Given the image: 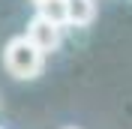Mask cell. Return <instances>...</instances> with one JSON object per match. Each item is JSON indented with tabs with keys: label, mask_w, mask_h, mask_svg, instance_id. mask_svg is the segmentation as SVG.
Masks as SVG:
<instances>
[{
	"label": "cell",
	"mask_w": 132,
	"mask_h": 129,
	"mask_svg": "<svg viewBox=\"0 0 132 129\" xmlns=\"http://www.w3.org/2000/svg\"><path fill=\"white\" fill-rule=\"evenodd\" d=\"M24 36L42 51V54H51V51H57V45H60V27L51 24V21H45L42 15H33L30 18Z\"/></svg>",
	"instance_id": "7a4b0ae2"
},
{
	"label": "cell",
	"mask_w": 132,
	"mask_h": 129,
	"mask_svg": "<svg viewBox=\"0 0 132 129\" xmlns=\"http://www.w3.org/2000/svg\"><path fill=\"white\" fill-rule=\"evenodd\" d=\"M36 15H42L45 21H51V24H66V0H42V3H36Z\"/></svg>",
	"instance_id": "277c9868"
},
{
	"label": "cell",
	"mask_w": 132,
	"mask_h": 129,
	"mask_svg": "<svg viewBox=\"0 0 132 129\" xmlns=\"http://www.w3.org/2000/svg\"><path fill=\"white\" fill-rule=\"evenodd\" d=\"M3 66L9 75H15L21 81H30L42 72L45 66V54L33 45L27 36H12L3 48Z\"/></svg>",
	"instance_id": "6da1fadb"
},
{
	"label": "cell",
	"mask_w": 132,
	"mask_h": 129,
	"mask_svg": "<svg viewBox=\"0 0 132 129\" xmlns=\"http://www.w3.org/2000/svg\"><path fill=\"white\" fill-rule=\"evenodd\" d=\"M96 18V0H66V24L87 27Z\"/></svg>",
	"instance_id": "3957f363"
},
{
	"label": "cell",
	"mask_w": 132,
	"mask_h": 129,
	"mask_svg": "<svg viewBox=\"0 0 132 129\" xmlns=\"http://www.w3.org/2000/svg\"><path fill=\"white\" fill-rule=\"evenodd\" d=\"M33 3H42V0H33Z\"/></svg>",
	"instance_id": "5b68a950"
},
{
	"label": "cell",
	"mask_w": 132,
	"mask_h": 129,
	"mask_svg": "<svg viewBox=\"0 0 132 129\" xmlns=\"http://www.w3.org/2000/svg\"><path fill=\"white\" fill-rule=\"evenodd\" d=\"M69 129H75V126H69Z\"/></svg>",
	"instance_id": "8992f818"
}]
</instances>
